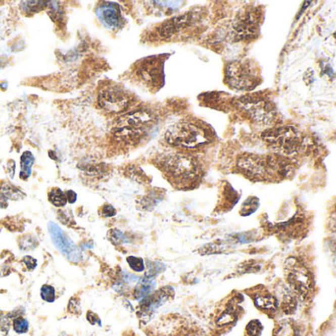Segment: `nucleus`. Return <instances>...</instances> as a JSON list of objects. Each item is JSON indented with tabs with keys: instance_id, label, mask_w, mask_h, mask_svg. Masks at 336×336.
<instances>
[{
	"instance_id": "obj_1",
	"label": "nucleus",
	"mask_w": 336,
	"mask_h": 336,
	"mask_svg": "<svg viewBox=\"0 0 336 336\" xmlns=\"http://www.w3.org/2000/svg\"><path fill=\"white\" fill-rule=\"evenodd\" d=\"M156 165L169 181L180 189L194 188L202 176L197 158L183 152L163 154L157 159Z\"/></svg>"
},
{
	"instance_id": "obj_2",
	"label": "nucleus",
	"mask_w": 336,
	"mask_h": 336,
	"mask_svg": "<svg viewBox=\"0 0 336 336\" xmlns=\"http://www.w3.org/2000/svg\"><path fill=\"white\" fill-rule=\"evenodd\" d=\"M167 143L180 151H198L215 140V134L204 123L182 120L175 123L165 133Z\"/></svg>"
},
{
	"instance_id": "obj_3",
	"label": "nucleus",
	"mask_w": 336,
	"mask_h": 336,
	"mask_svg": "<svg viewBox=\"0 0 336 336\" xmlns=\"http://www.w3.org/2000/svg\"><path fill=\"white\" fill-rule=\"evenodd\" d=\"M237 166L245 177L257 181H273L290 172V164L277 155L245 154L237 159Z\"/></svg>"
},
{
	"instance_id": "obj_4",
	"label": "nucleus",
	"mask_w": 336,
	"mask_h": 336,
	"mask_svg": "<svg viewBox=\"0 0 336 336\" xmlns=\"http://www.w3.org/2000/svg\"><path fill=\"white\" fill-rule=\"evenodd\" d=\"M157 118L155 113L150 110H133L118 119L113 132L117 138L126 144H136L153 129Z\"/></svg>"
},
{
	"instance_id": "obj_5",
	"label": "nucleus",
	"mask_w": 336,
	"mask_h": 336,
	"mask_svg": "<svg viewBox=\"0 0 336 336\" xmlns=\"http://www.w3.org/2000/svg\"><path fill=\"white\" fill-rule=\"evenodd\" d=\"M203 20L204 13L202 9H193L160 24L155 28V34L152 37L160 40L186 38L199 29Z\"/></svg>"
},
{
	"instance_id": "obj_6",
	"label": "nucleus",
	"mask_w": 336,
	"mask_h": 336,
	"mask_svg": "<svg viewBox=\"0 0 336 336\" xmlns=\"http://www.w3.org/2000/svg\"><path fill=\"white\" fill-rule=\"evenodd\" d=\"M237 112L250 120L269 125L277 118L276 108L273 102L261 94H249L233 102Z\"/></svg>"
},
{
	"instance_id": "obj_7",
	"label": "nucleus",
	"mask_w": 336,
	"mask_h": 336,
	"mask_svg": "<svg viewBox=\"0 0 336 336\" xmlns=\"http://www.w3.org/2000/svg\"><path fill=\"white\" fill-rule=\"evenodd\" d=\"M260 82L259 68L252 60H233L225 66V83L233 90L249 92Z\"/></svg>"
},
{
	"instance_id": "obj_8",
	"label": "nucleus",
	"mask_w": 336,
	"mask_h": 336,
	"mask_svg": "<svg viewBox=\"0 0 336 336\" xmlns=\"http://www.w3.org/2000/svg\"><path fill=\"white\" fill-rule=\"evenodd\" d=\"M169 55L151 56L138 60L133 66V75L151 93H157L165 84V62Z\"/></svg>"
},
{
	"instance_id": "obj_9",
	"label": "nucleus",
	"mask_w": 336,
	"mask_h": 336,
	"mask_svg": "<svg viewBox=\"0 0 336 336\" xmlns=\"http://www.w3.org/2000/svg\"><path fill=\"white\" fill-rule=\"evenodd\" d=\"M261 138L267 145L286 155L296 153L303 145V138L298 129L289 125L267 129L261 134Z\"/></svg>"
},
{
	"instance_id": "obj_10",
	"label": "nucleus",
	"mask_w": 336,
	"mask_h": 336,
	"mask_svg": "<svg viewBox=\"0 0 336 336\" xmlns=\"http://www.w3.org/2000/svg\"><path fill=\"white\" fill-rule=\"evenodd\" d=\"M133 101L131 94L117 84L105 86L98 95L100 108L111 115H119L128 111Z\"/></svg>"
},
{
	"instance_id": "obj_11",
	"label": "nucleus",
	"mask_w": 336,
	"mask_h": 336,
	"mask_svg": "<svg viewBox=\"0 0 336 336\" xmlns=\"http://www.w3.org/2000/svg\"><path fill=\"white\" fill-rule=\"evenodd\" d=\"M285 276L291 290L302 298L309 296L314 288L313 275L310 270L295 257L285 262Z\"/></svg>"
},
{
	"instance_id": "obj_12",
	"label": "nucleus",
	"mask_w": 336,
	"mask_h": 336,
	"mask_svg": "<svg viewBox=\"0 0 336 336\" xmlns=\"http://www.w3.org/2000/svg\"><path fill=\"white\" fill-rule=\"evenodd\" d=\"M260 13L257 8L244 12L233 23V35L237 40H250L255 38L259 30Z\"/></svg>"
},
{
	"instance_id": "obj_13",
	"label": "nucleus",
	"mask_w": 336,
	"mask_h": 336,
	"mask_svg": "<svg viewBox=\"0 0 336 336\" xmlns=\"http://www.w3.org/2000/svg\"><path fill=\"white\" fill-rule=\"evenodd\" d=\"M49 232L54 245L63 257L73 263H78L81 261L82 254L79 248L62 232L57 224L50 222Z\"/></svg>"
},
{
	"instance_id": "obj_14",
	"label": "nucleus",
	"mask_w": 336,
	"mask_h": 336,
	"mask_svg": "<svg viewBox=\"0 0 336 336\" xmlns=\"http://www.w3.org/2000/svg\"><path fill=\"white\" fill-rule=\"evenodd\" d=\"M95 12L102 25L107 29L118 30L123 26L124 19L119 5L116 3L104 2L100 4Z\"/></svg>"
},
{
	"instance_id": "obj_15",
	"label": "nucleus",
	"mask_w": 336,
	"mask_h": 336,
	"mask_svg": "<svg viewBox=\"0 0 336 336\" xmlns=\"http://www.w3.org/2000/svg\"><path fill=\"white\" fill-rule=\"evenodd\" d=\"M173 295L174 291L171 287H164L153 294H149L148 296L143 298L139 305L140 316L143 318L150 317L158 308L165 304L166 301H168L170 298H172Z\"/></svg>"
},
{
	"instance_id": "obj_16",
	"label": "nucleus",
	"mask_w": 336,
	"mask_h": 336,
	"mask_svg": "<svg viewBox=\"0 0 336 336\" xmlns=\"http://www.w3.org/2000/svg\"><path fill=\"white\" fill-rule=\"evenodd\" d=\"M253 300L257 306V308L266 311V312H271L275 311L278 308V300L276 297L273 296L271 293L266 291L263 288L257 289V291L253 293Z\"/></svg>"
},
{
	"instance_id": "obj_17",
	"label": "nucleus",
	"mask_w": 336,
	"mask_h": 336,
	"mask_svg": "<svg viewBox=\"0 0 336 336\" xmlns=\"http://www.w3.org/2000/svg\"><path fill=\"white\" fill-rule=\"evenodd\" d=\"M155 280L153 277L144 276L139 279L138 283L134 290V297L138 300H141L145 297L151 294V292L155 288Z\"/></svg>"
},
{
	"instance_id": "obj_18",
	"label": "nucleus",
	"mask_w": 336,
	"mask_h": 336,
	"mask_svg": "<svg viewBox=\"0 0 336 336\" xmlns=\"http://www.w3.org/2000/svg\"><path fill=\"white\" fill-rule=\"evenodd\" d=\"M25 198V194L18 187L10 183H3L0 186V200H21Z\"/></svg>"
},
{
	"instance_id": "obj_19",
	"label": "nucleus",
	"mask_w": 336,
	"mask_h": 336,
	"mask_svg": "<svg viewBox=\"0 0 336 336\" xmlns=\"http://www.w3.org/2000/svg\"><path fill=\"white\" fill-rule=\"evenodd\" d=\"M238 316V311H237V306L235 305H229L226 310L220 315L217 318V324L220 326L223 325H228L233 323Z\"/></svg>"
},
{
	"instance_id": "obj_20",
	"label": "nucleus",
	"mask_w": 336,
	"mask_h": 336,
	"mask_svg": "<svg viewBox=\"0 0 336 336\" xmlns=\"http://www.w3.org/2000/svg\"><path fill=\"white\" fill-rule=\"evenodd\" d=\"M238 200V196H237L236 190L230 185V184H226L224 187V191H223V199L221 201V206L224 209H230L232 208L233 205H235Z\"/></svg>"
},
{
	"instance_id": "obj_21",
	"label": "nucleus",
	"mask_w": 336,
	"mask_h": 336,
	"mask_svg": "<svg viewBox=\"0 0 336 336\" xmlns=\"http://www.w3.org/2000/svg\"><path fill=\"white\" fill-rule=\"evenodd\" d=\"M34 161H35L34 155L29 151L24 152L23 155L21 156L20 178L22 179H27L31 176Z\"/></svg>"
},
{
	"instance_id": "obj_22",
	"label": "nucleus",
	"mask_w": 336,
	"mask_h": 336,
	"mask_svg": "<svg viewBox=\"0 0 336 336\" xmlns=\"http://www.w3.org/2000/svg\"><path fill=\"white\" fill-rule=\"evenodd\" d=\"M273 336H299V331L294 322L285 320L277 325Z\"/></svg>"
},
{
	"instance_id": "obj_23",
	"label": "nucleus",
	"mask_w": 336,
	"mask_h": 336,
	"mask_svg": "<svg viewBox=\"0 0 336 336\" xmlns=\"http://www.w3.org/2000/svg\"><path fill=\"white\" fill-rule=\"evenodd\" d=\"M49 200L53 205L57 207H63L67 203L65 194L57 187L51 189V191L49 193Z\"/></svg>"
},
{
	"instance_id": "obj_24",
	"label": "nucleus",
	"mask_w": 336,
	"mask_h": 336,
	"mask_svg": "<svg viewBox=\"0 0 336 336\" xmlns=\"http://www.w3.org/2000/svg\"><path fill=\"white\" fill-rule=\"evenodd\" d=\"M258 205H259L258 198H255V197L249 198L242 205L239 213L243 216H249V215H251V214H253L254 212L257 211Z\"/></svg>"
},
{
	"instance_id": "obj_25",
	"label": "nucleus",
	"mask_w": 336,
	"mask_h": 336,
	"mask_svg": "<svg viewBox=\"0 0 336 336\" xmlns=\"http://www.w3.org/2000/svg\"><path fill=\"white\" fill-rule=\"evenodd\" d=\"M154 4V7H157L161 12H166V14H172L176 9L179 7V4L183 2L178 1H153L151 2Z\"/></svg>"
},
{
	"instance_id": "obj_26",
	"label": "nucleus",
	"mask_w": 336,
	"mask_h": 336,
	"mask_svg": "<svg viewBox=\"0 0 336 336\" xmlns=\"http://www.w3.org/2000/svg\"><path fill=\"white\" fill-rule=\"evenodd\" d=\"M47 2H43V1H26V2H22L21 4V9L23 10V12L25 13H36L38 11L41 10L46 4Z\"/></svg>"
},
{
	"instance_id": "obj_27",
	"label": "nucleus",
	"mask_w": 336,
	"mask_h": 336,
	"mask_svg": "<svg viewBox=\"0 0 336 336\" xmlns=\"http://www.w3.org/2000/svg\"><path fill=\"white\" fill-rule=\"evenodd\" d=\"M165 268V265L161 262L157 261H149L147 262V271L145 276L154 277L159 274L161 271H163Z\"/></svg>"
},
{
	"instance_id": "obj_28",
	"label": "nucleus",
	"mask_w": 336,
	"mask_h": 336,
	"mask_svg": "<svg viewBox=\"0 0 336 336\" xmlns=\"http://www.w3.org/2000/svg\"><path fill=\"white\" fill-rule=\"evenodd\" d=\"M40 297L47 303H53L56 300V290L51 285H43L40 288Z\"/></svg>"
},
{
	"instance_id": "obj_29",
	"label": "nucleus",
	"mask_w": 336,
	"mask_h": 336,
	"mask_svg": "<svg viewBox=\"0 0 336 336\" xmlns=\"http://www.w3.org/2000/svg\"><path fill=\"white\" fill-rule=\"evenodd\" d=\"M13 328L19 334L26 333L29 330V322L24 317H17L13 322Z\"/></svg>"
},
{
	"instance_id": "obj_30",
	"label": "nucleus",
	"mask_w": 336,
	"mask_h": 336,
	"mask_svg": "<svg viewBox=\"0 0 336 336\" xmlns=\"http://www.w3.org/2000/svg\"><path fill=\"white\" fill-rule=\"evenodd\" d=\"M127 262L130 266V268L133 271L136 272H142L145 269V264L142 258L136 257H127Z\"/></svg>"
},
{
	"instance_id": "obj_31",
	"label": "nucleus",
	"mask_w": 336,
	"mask_h": 336,
	"mask_svg": "<svg viewBox=\"0 0 336 336\" xmlns=\"http://www.w3.org/2000/svg\"><path fill=\"white\" fill-rule=\"evenodd\" d=\"M262 331V325L258 320H252L246 328L248 336H259Z\"/></svg>"
},
{
	"instance_id": "obj_32",
	"label": "nucleus",
	"mask_w": 336,
	"mask_h": 336,
	"mask_svg": "<svg viewBox=\"0 0 336 336\" xmlns=\"http://www.w3.org/2000/svg\"><path fill=\"white\" fill-rule=\"evenodd\" d=\"M109 238L110 241L115 244V245H119L120 243H122L124 239V236L123 234L119 231V230H111L109 233Z\"/></svg>"
},
{
	"instance_id": "obj_33",
	"label": "nucleus",
	"mask_w": 336,
	"mask_h": 336,
	"mask_svg": "<svg viewBox=\"0 0 336 336\" xmlns=\"http://www.w3.org/2000/svg\"><path fill=\"white\" fill-rule=\"evenodd\" d=\"M68 310L72 314H78L81 313V308H80V301L77 298H72L70 299L69 305H68Z\"/></svg>"
},
{
	"instance_id": "obj_34",
	"label": "nucleus",
	"mask_w": 336,
	"mask_h": 336,
	"mask_svg": "<svg viewBox=\"0 0 336 336\" xmlns=\"http://www.w3.org/2000/svg\"><path fill=\"white\" fill-rule=\"evenodd\" d=\"M101 214L104 217H113V216H115L117 214V211H116V209L112 205L106 204V205H104L102 207Z\"/></svg>"
},
{
	"instance_id": "obj_35",
	"label": "nucleus",
	"mask_w": 336,
	"mask_h": 336,
	"mask_svg": "<svg viewBox=\"0 0 336 336\" xmlns=\"http://www.w3.org/2000/svg\"><path fill=\"white\" fill-rule=\"evenodd\" d=\"M24 261H25V265L27 266V268L29 270H33L37 266V260L32 257H25Z\"/></svg>"
},
{
	"instance_id": "obj_36",
	"label": "nucleus",
	"mask_w": 336,
	"mask_h": 336,
	"mask_svg": "<svg viewBox=\"0 0 336 336\" xmlns=\"http://www.w3.org/2000/svg\"><path fill=\"white\" fill-rule=\"evenodd\" d=\"M87 320L91 323V324H96V323H98L99 325H101V320H100L99 317H98V316L96 315V314H94L93 312H88L87 313Z\"/></svg>"
},
{
	"instance_id": "obj_37",
	"label": "nucleus",
	"mask_w": 336,
	"mask_h": 336,
	"mask_svg": "<svg viewBox=\"0 0 336 336\" xmlns=\"http://www.w3.org/2000/svg\"><path fill=\"white\" fill-rule=\"evenodd\" d=\"M178 336H204L200 331L195 329H186L178 333Z\"/></svg>"
},
{
	"instance_id": "obj_38",
	"label": "nucleus",
	"mask_w": 336,
	"mask_h": 336,
	"mask_svg": "<svg viewBox=\"0 0 336 336\" xmlns=\"http://www.w3.org/2000/svg\"><path fill=\"white\" fill-rule=\"evenodd\" d=\"M65 196H66V199H67V201L69 203H74L76 201V199H77V195L74 191H72V190H68L65 194Z\"/></svg>"
}]
</instances>
